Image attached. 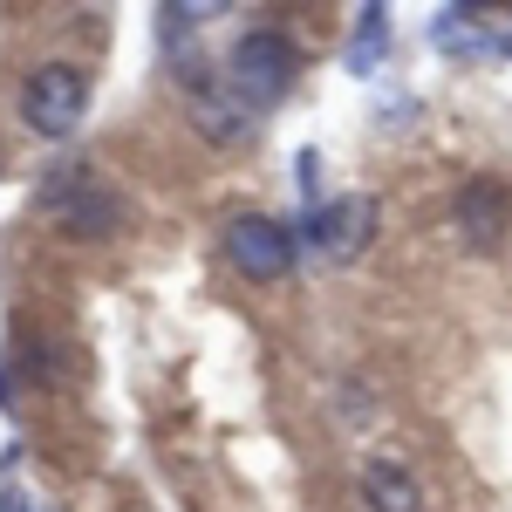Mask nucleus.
<instances>
[{
    "label": "nucleus",
    "instance_id": "nucleus-1",
    "mask_svg": "<svg viewBox=\"0 0 512 512\" xmlns=\"http://www.w3.org/2000/svg\"><path fill=\"white\" fill-rule=\"evenodd\" d=\"M294 69H301V55H294V41H287V35H274V28L239 35L233 41V62H226L239 110H274L280 96H287V82H294Z\"/></svg>",
    "mask_w": 512,
    "mask_h": 512
},
{
    "label": "nucleus",
    "instance_id": "nucleus-2",
    "mask_svg": "<svg viewBox=\"0 0 512 512\" xmlns=\"http://www.w3.org/2000/svg\"><path fill=\"white\" fill-rule=\"evenodd\" d=\"M82 103H89V82H82L76 62H41L35 76L21 82V117L35 123L41 137H69L82 123Z\"/></svg>",
    "mask_w": 512,
    "mask_h": 512
},
{
    "label": "nucleus",
    "instance_id": "nucleus-3",
    "mask_svg": "<svg viewBox=\"0 0 512 512\" xmlns=\"http://www.w3.org/2000/svg\"><path fill=\"white\" fill-rule=\"evenodd\" d=\"M219 246H226V260H233L246 280H280L294 267V233H287L280 219H267V212H233L226 233H219Z\"/></svg>",
    "mask_w": 512,
    "mask_h": 512
},
{
    "label": "nucleus",
    "instance_id": "nucleus-4",
    "mask_svg": "<svg viewBox=\"0 0 512 512\" xmlns=\"http://www.w3.org/2000/svg\"><path fill=\"white\" fill-rule=\"evenodd\" d=\"M41 212H48L55 226H69L76 239H110L123 226L117 192H110V185H96V178H82V171L55 178V185L41 192Z\"/></svg>",
    "mask_w": 512,
    "mask_h": 512
},
{
    "label": "nucleus",
    "instance_id": "nucleus-5",
    "mask_svg": "<svg viewBox=\"0 0 512 512\" xmlns=\"http://www.w3.org/2000/svg\"><path fill=\"white\" fill-rule=\"evenodd\" d=\"M458 233L472 239L478 253H499V239L512 233V198H506V185L472 178V185L458 192Z\"/></svg>",
    "mask_w": 512,
    "mask_h": 512
},
{
    "label": "nucleus",
    "instance_id": "nucleus-6",
    "mask_svg": "<svg viewBox=\"0 0 512 512\" xmlns=\"http://www.w3.org/2000/svg\"><path fill=\"white\" fill-rule=\"evenodd\" d=\"M369 226H376V212H369V198H335V205H321V212H308V233L335 253V260H349V253H362L369 246Z\"/></svg>",
    "mask_w": 512,
    "mask_h": 512
},
{
    "label": "nucleus",
    "instance_id": "nucleus-7",
    "mask_svg": "<svg viewBox=\"0 0 512 512\" xmlns=\"http://www.w3.org/2000/svg\"><path fill=\"white\" fill-rule=\"evenodd\" d=\"M362 499H369V512H424V485L403 458H369L362 465Z\"/></svg>",
    "mask_w": 512,
    "mask_h": 512
},
{
    "label": "nucleus",
    "instance_id": "nucleus-8",
    "mask_svg": "<svg viewBox=\"0 0 512 512\" xmlns=\"http://www.w3.org/2000/svg\"><path fill=\"white\" fill-rule=\"evenodd\" d=\"M355 28H362V35H355V48H349V69H369V62L383 55V28H390V14L369 7V14H355Z\"/></svg>",
    "mask_w": 512,
    "mask_h": 512
},
{
    "label": "nucleus",
    "instance_id": "nucleus-9",
    "mask_svg": "<svg viewBox=\"0 0 512 512\" xmlns=\"http://www.w3.org/2000/svg\"><path fill=\"white\" fill-rule=\"evenodd\" d=\"M0 512H35V506H28L21 492H7V499H0Z\"/></svg>",
    "mask_w": 512,
    "mask_h": 512
}]
</instances>
